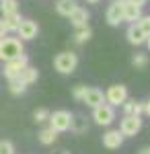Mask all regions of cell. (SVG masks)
Listing matches in <instances>:
<instances>
[{"label": "cell", "mask_w": 150, "mask_h": 154, "mask_svg": "<svg viewBox=\"0 0 150 154\" xmlns=\"http://www.w3.org/2000/svg\"><path fill=\"white\" fill-rule=\"evenodd\" d=\"M86 84H76L74 88H72V97L76 99V101H82V97H84V93H86Z\"/></svg>", "instance_id": "obj_27"}, {"label": "cell", "mask_w": 150, "mask_h": 154, "mask_svg": "<svg viewBox=\"0 0 150 154\" xmlns=\"http://www.w3.org/2000/svg\"><path fill=\"white\" fill-rule=\"evenodd\" d=\"M126 37H127V41L132 45H136V48L146 43V33L140 29L138 23H130V27H127V31H126Z\"/></svg>", "instance_id": "obj_13"}, {"label": "cell", "mask_w": 150, "mask_h": 154, "mask_svg": "<svg viewBox=\"0 0 150 154\" xmlns=\"http://www.w3.org/2000/svg\"><path fill=\"white\" fill-rule=\"evenodd\" d=\"M64 154H68V152H64Z\"/></svg>", "instance_id": "obj_34"}, {"label": "cell", "mask_w": 150, "mask_h": 154, "mask_svg": "<svg viewBox=\"0 0 150 154\" xmlns=\"http://www.w3.org/2000/svg\"><path fill=\"white\" fill-rule=\"evenodd\" d=\"M86 128H89V123H86L84 117H74L72 119V128H70V130L74 131V134H82V131H86Z\"/></svg>", "instance_id": "obj_22"}, {"label": "cell", "mask_w": 150, "mask_h": 154, "mask_svg": "<svg viewBox=\"0 0 150 154\" xmlns=\"http://www.w3.org/2000/svg\"><path fill=\"white\" fill-rule=\"evenodd\" d=\"M78 66V56L74 51H62L54 58V68L60 74H72Z\"/></svg>", "instance_id": "obj_2"}, {"label": "cell", "mask_w": 150, "mask_h": 154, "mask_svg": "<svg viewBox=\"0 0 150 154\" xmlns=\"http://www.w3.org/2000/svg\"><path fill=\"white\" fill-rule=\"evenodd\" d=\"M146 45H148V49H150V35L146 37Z\"/></svg>", "instance_id": "obj_32"}, {"label": "cell", "mask_w": 150, "mask_h": 154, "mask_svg": "<svg viewBox=\"0 0 150 154\" xmlns=\"http://www.w3.org/2000/svg\"><path fill=\"white\" fill-rule=\"evenodd\" d=\"M33 119L37 121V123H43V121H47V119H49V109H45V107L35 109V111H33Z\"/></svg>", "instance_id": "obj_24"}, {"label": "cell", "mask_w": 150, "mask_h": 154, "mask_svg": "<svg viewBox=\"0 0 150 154\" xmlns=\"http://www.w3.org/2000/svg\"><path fill=\"white\" fill-rule=\"evenodd\" d=\"M140 130H142L140 115H123L121 123H119V131L123 134V138H134Z\"/></svg>", "instance_id": "obj_6"}, {"label": "cell", "mask_w": 150, "mask_h": 154, "mask_svg": "<svg viewBox=\"0 0 150 154\" xmlns=\"http://www.w3.org/2000/svg\"><path fill=\"white\" fill-rule=\"evenodd\" d=\"M92 121H95L97 125L109 128V125L115 121V107L109 105V103H103V105L95 107V109H92Z\"/></svg>", "instance_id": "obj_3"}, {"label": "cell", "mask_w": 150, "mask_h": 154, "mask_svg": "<svg viewBox=\"0 0 150 154\" xmlns=\"http://www.w3.org/2000/svg\"><path fill=\"white\" fill-rule=\"evenodd\" d=\"M72 119L74 115L70 113V111H64V109H60V111H54V113H49V125L54 128V130L58 131H68L72 128Z\"/></svg>", "instance_id": "obj_4"}, {"label": "cell", "mask_w": 150, "mask_h": 154, "mask_svg": "<svg viewBox=\"0 0 150 154\" xmlns=\"http://www.w3.org/2000/svg\"><path fill=\"white\" fill-rule=\"evenodd\" d=\"M82 103H84L86 107H91V109H95V107H99V105L105 103V93L101 91V88L89 86L86 93H84V97H82Z\"/></svg>", "instance_id": "obj_10"}, {"label": "cell", "mask_w": 150, "mask_h": 154, "mask_svg": "<svg viewBox=\"0 0 150 154\" xmlns=\"http://www.w3.org/2000/svg\"><path fill=\"white\" fill-rule=\"evenodd\" d=\"M39 33V25L31 21V19H21V25H19V29H17V35L19 39H23V41H31L35 39Z\"/></svg>", "instance_id": "obj_8"}, {"label": "cell", "mask_w": 150, "mask_h": 154, "mask_svg": "<svg viewBox=\"0 0 150 154\" xmlns=\"http://www.w3.org/2000/svg\"><path fill=\"white\" fill-rule=\"evenodd\" d=\"M86 2H89V4H97L99 0H86Z\"/></svg>", "instance_id": "obj_33"}, {"label": "cell", "mask_w": 150, "mask_h": 154, "mask_svg": "<svg viewBox=\"0 0 150 154\" xmlns=\"http://www.w3.org/2000/svg\"><path fill=\"white\" fill-rule=\"evenodd\" d=\"M138 25H140V29L146 33V37H148L150 35V14H142L140 21H138Z\"/></svg>", "instance_id": "obj_25"}, {"label": "cell", "mask_w": 150, "mask_h": 154, "mask_svg": "<svg viewBox=\"0 0 150 154\" xmlns=\"http://www.w3.org/2000/svg\"><path fill=\"white\" fill-rule=\"evenodd\" d=\"M119 2H121V11H123V21H127V23H138L140 17H142V6L132 4L127 0H119Z\"/></svg>", "instance_id": "obj_12"}, {"label": "cell", "mask_w": 150, "mask_h": 154, "mask_svg": "<svg viewBox=\"0 0 150 154\" xmlns=\"http://www.w3.org/2000/svg\"><path fill=\"white\" fill-rule=\"evenodd\" d=\"M25 54V41L19 39V37H2L0 39V60L6 62V60H12L17 56Z\"/></svg>", "instance_id": "obj_1"}, {"label": "cell", "mask_w": 150, "mask_h": 154, "mask_svg": "<svg viewBox=\"0 0 150 154\" xmlns=\"http://www.w3.org/2000/svg\"><path fill=\"white\" fill-rule=\"evenodd\" d=\"M105 21L111 25V27H119L123 23V11H121V2L119 0H113L107 11H105Z\"/></svg>", "instance_id": "obj_9"}, {"label": "cell", "mask_w": 150, "mask_h": 154, "mask_svg": "<svg viewBox=\"0 0 150 154\" xmlns=\"http://www.w3.org/2000/svg\"><path fill=\"white\" fill-rule=\"evenodd\" d=\"M21 14L19 12H14V14H6L2 21H4V25H6V31L8 33H17V29H19V25H21Z\"/></svg>", "instance_id": "obj_18"}, {"label": "cell", "mask_w": 150, "mask_h": 154, "mask_svg": "<svg viewBox=\"0 0 150 154\" xmlns=\"http://www.w3.org/2000/svg\"><path fill=\"white\" fill-rule=\"evenodd\" d=\"M70 25L74 27V29H78V27H86L89 25V19H91V14H89V11L86 8H82L80 4L74 8V11L70 12Z\"/></svg>", "instance_id": "obj_14"}, {"label": "cell", "mask_w": 150, "mask_h": 154, "mask_svg": "<svg viewBox=\"0 0 150 154\" xmlns=\"http://www.w3.org/2000/svg\"><path fill=\"white\" fill-rule=\"evenodd\" d=\"M127 2H132V4H138V6H144V4H146V0H127Z\"/></svg>", "instance_id": "obj_29"}, {"label": "cell", "mask_w": 150, "mask_h": 154, "mask_svg": "<svg viewBox=\"0 0 150 154\" xmlns=\"http://www.w3.org/2000/svg\"><path fill=\"white\" fill-rule=\"evenodd\" d=\"M92 37V31H91V27L86 25V27H78L76 31H74V43H78V45H82V43H86L89 39Z\"/></svg>", "instance_id": "obj_17"}, {"label": "cell", "mask_w": 150, "mask_h": 154, "mask_svg": "<svg viewBox=\"0 0 150 154\" xmlns=\"http://www.w3.org/2000/svg\"><path fill=\"white\" fill-rule=\"evenodd\" d=\"M103 146L107 150H119L123 146V134L119 130H109L103 134Z\"/></svg>", "instance_id": "obj_11"}, {"label": "cell", "mask_w": 150, "mask_h": 154, "mask_svg": "<svg viewBox=\"0 0 150 154\" xmlns=\"http://www.w3.org/2000/svg\"><path fill=\"white\" fill-rule=\"evenodd\" d=\"M19 78H21V80L29 86V84L37 82V78H39V70H37V68H33V66H27V68L21 72V76H19Z\"/></svg>", "instance_id": "obj_19"}, {"label": "cell", "mask_w": 150, "mask_h": 154, "mask_svg": "<svg viewBox=\"0 0 150 154\" xmlns=\"http://www.w3.org/2000/svg\"><path fill=\"white\" fill-rule=\"evenodd\" d=\"M144 113L150 117V101H146V103H144Z\"/></svg>", "instance_id": "obj_30"}, {"label": "cell", "mask_w": 150, "mask_h": 154, "mask_svg": "<svg viewBox=\"0 0 150 154\" xmlns=\"http://www.w3.org/2000/svg\"><path fill=\"white\" fill-rule=\"evenodd\" d=\"M0 154H14V144L11 140H0Z\"/></svg>", "instance_id": "obj_26"}, {"label": "cell", "mask_w": 150, "mask_h": 154, "mask_svg": "<svg viewBox=\"0 0 150 154\" xmlns=\"http://www.w3.org/2000/svg\"><path fill=\"white\" fill-rule=\"evenodd\" d=\"M76 6H78L76 0H58V2H56V12H58L60 17H66V19H68L70 12L74 11Z\"/></svg>", "instance_id": "obj_16"}, {"label": "cell", "mask_w": 150, "mask_h": 154, "mask_svg": "<svg viewBox=\"0 0 150 154\" xmlns=\"http://www.w3.org/2000/svg\"><path fill=\"white\" fill-rule=\"evenodd\" d=\"M37 140L43 144V146H52V144L58 140V131L54 130L52 125H47V128H43V130L37 134Z\"/></svg>", "instance_id": "obj_15"}, {"label": "cell", "mask_w": 150, "mask_h": 154, "mask_svg": "<svg viewBox=\"0 0 150 154\" xmlns=\"http://www.w3.org/2000/svg\"><path fill=\"white\" fill-rule=\"evenodd\" d=\"M0 11L4 17L19 12V0H0Z\"/></svg>", "instance_id": "obj_21"}, {"label": "cell", "mask_w": 150, "mask_h": 154, "mask_svg": "<svg viewBox=\"0 0 150 154\" xmlns=\"http://www.w3.org/2000/svg\"><path fill=\"white\" fill-rule=\"evenodd\" d=\"M132 66H134L136 70H144V68L148 66V56H146V54H136L134 60H132Z\"/></svg>", "instance_id": "obj_23"}, {"label": "cell", "mask_w": 150, "mask_h": 154, "mask_svg": "<svg viewBox=\"0 0 150 154\" xmlns=\"http://www.w3.org/2000/svg\"><path fill=\"white\" fill-rule=\"evenodd\" d=\"M8 91H11V95H23L27 91V84L19 76H14V78H8Z\"/></svg>", "instance_id": "obj_20"}, {"label": "cell", "mask_w": 150, "mask_h": 154, "mask_svg": "<svg viewBox=\"0 0 150 154\" xmlns=\"http://www.w3.org/2000/svg\"><path fill=\"white\" fill-rule=\"evenodd\" d=\"M138 154H150V146H146V148H142Z\"/></svg>", "instance_id": "obj_31"}, {"label": "cell", "mask_w": 150, "mask_h": 154, "mask_svg": "<svg viewBox=\"0 0 150 154\" xmlns=\"http://www.w3.org/2000/svg\"><path fill=\"white\" fill-rule=\"evenodd\" d=\"M127 99V88L123 84H111L107 91H105V103L113 107H121V103Z\"/></svg>", "instance_id": "obj_7"}, {"label": "cell", "mask_w": 150, "mask_h": 154, "mask_svg": "<svg viewBox=\"0 0 150 154\" xmlns=\"http://www.w3.org/2000/svg\"><path fill=\"white\" fill-rule=\"evenodd\" d=\"M6 35H8V31H6V25H4V21L0 19V39H2V37H6Z\"/></svg>", "instance_id": "obj_28"}, {"label": "cell", "mask_w": 150, "mask_h": 154, "mask_svg": "<svg viewBox=\"0 0 150 154\" xmlns=\"http://www.w3.org/2000/svg\"><path fill=\"white\" fill-rule=\"evenodd\" d=\"M27 66H29V58H27L25 54H21V56H17V58H12V60H6L2 72H4L6 78H14V76H21V72H23Z\"/></svg>", "instance_id": "obj_5"}]
</instances>
